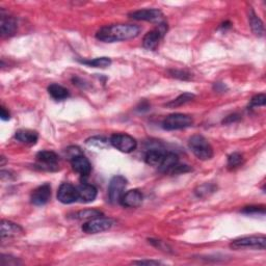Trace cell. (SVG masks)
I'll return each instance as SVG.
<instances>
[{
  "instance_id": "cell-1",
  "label": "cell",
  "mask_w": 266,
  "mask_h": 266,
  "mask_svg": "<svg viewBox=\"0 0 266 266\" xmlns=\"http://www.w3.org/2000/svg\"><path fill=\"white\" fill-rule=\"evenodd\" d=\"M141 32V28L133 24H113L101 27L96 38L104 43H115L120 41H127L136 38Z\"/></svg>"
},
{
  "instance_id": "cell-2",
  "label": "cell",
  "mask_w": 266,
  "mask_h": 266,
  "mask_svg": "<svg viewBox=\"0 0 266 266\" xmlns=\"http://www.w3.org/2000/svg\"><path fill=\"white\" fill-rule=\"evenodd\" d=\"M188 147L200 160H209L213 157L214 152L210 143L202 135H193L188 141Z\"/></svg>"
},
{
  "instance_id": "cell-3",
  "label": "cell",
  "mask_w": 266,
  "mask_h": 266,
  "mask_svg": "<svg viewBox=\"0 0 266 266\" xmlns=\"http://www.w3.org/2000/svg\"><path fill=\"white\" fill-rule=\"evenodd\" d=\"M266 246V237L264 235L258 236H244L234 239L230 243V247L232 250H265Z\"/></svg>"
},
{
  "instance_id": "cell-4",
  "label": "cell",
  "mask_w": 266,
  "mask_h": 266,
  "mask_svg": "<svg viewBox=\"0 0 266 266\" xmlns=\"http://www.w3.org/2000/svg\"><path fill=\"white\" fill-rule=\"evenodd\" d=\"M115 226V220L109 218L97 217L85 221L82 225V231L88 234H97L104 232Z\"/></svg>"
},
{
  "instance_id": "cell-5",
  "label": "cell",
  "mask_w": 266,
  "mask_h": 266,
  "mask_svg": "<svg viewBox=\"0 0 266 266\" xmlns=\"http://www.w3.org/2000/svg\"><path fill=\"white\" fill-rule=\"evenodd\" d=\"M193 123V120L191 116L184 114H173L168 116L162 121V128L165 130H180L184 128L191 127Z\"/></svg>"
},
{
  "instance_id": "cell-6",
  "label": "cell",
  "mask_w": 266,
  "mask_h": 266,
  "mask_svg": "<svg viewBox=\"0 0 266 266\" xmlns=\"http://www.w3.org/2000/svg\"><path fill=\"white\" fill-rule=\"evenodd\" d=\"M109 143L114 148L123 153H131L137 147V143L135 139H133L131 135L126 133L113 134L110 136Z\"/></svg>"
},
{
  "instance_id": "cell-7",
  "label": "cell",
  "mask_w": 266,
  "mask_h": 266,
  "mask_svg": "<svg viewBox=\"0 0 266 266\" xmlns=\"http://www.w3.org/2000/svg\"><path fill=\"white\" fill-rule=\"evenodd\" d=\"M167 31L168 24L166 22L158 24L156 28L145 33V36L143 39V46L148 50H155L158 47L160 41L166 36Z\"/></svg>"
},
{
  "instance_id": "cell-8",
  "label": "cell",
  "mask_w": 266,
  "mask_h": 266,
  "mask_svg": "<svg viewBox=\"0 0 266 266\" xmlns=\"http://www.w3.org/2000/svg\"><path fill=\"white\" fill-rule=\"evenodd\" d=\"M127 186V179L121 175H117L111 178L108 185V199L109 202L116 204L120 203L122 195L125 193Z\"/></svg>"
},
{
  "instance_id": "cell-9",
  "label": "cell",
  "mask_w": 266,
  "mask_h": 266,
  "mask_svg": "<svg viewBox=\"0 0 266 266\" xmlns=\"http://www.w3.org/2000/svg\"><path fill=\"white\" fill-rule=\"evenodd\" d=\"M131 19L137 21H148L152 23L160 24L165 22V15L157 8H145V10H139L131 12L129 15Z\"/></svg>"
},
{
  "instance_id": "cell-10",
  "label": "cell",
  "mask_w": 266,
  "mask_h": 266,
  "mask_svg": "<svg viewBox=\"0 0 266 266\" xmlns=\"http://www.w3.org/2000/svg\"><path fill=\"white\" fill-rule=\"evenodd\" d=\"M57 199L63 204H73L79 201L77 187L71 183H63L58 188Z\"/></svg>"
},
{
  "instance_id": "cell-11",
  "label": "cell",
  "mask_w": 266,
  "mask_h": 266,
  "mask_svg": "<svg viewBox=\"0 0 266 266\" xmlns=\"http://www.w3.org/2000/svg\"><path fill=\"white\" fill-rule=\"evenodd\" d=\"M37 161L39 167L43 169L55 170L57 169L58 156L52 151H41L37 154Z\"/></svg>"
},
{
  "instance_id": "cell-12",
  "label": "cell",
  "mask_w": 266,
  "mask_h": 266,
  "mask_svg": "<svg viewBox=\"0 0 266 266\" xmlns=\"http://www.w3.org/2000/svg\"><path fill=\"white\" fill-rule=\"evenodd\" d=\"M51 199V186L49 183H44L37 187L31 193L30 202L36 206L46 205Z\"/></svg>"
},
{
  "instance_id": "cell-13",
  "label": "cell",
  "mask_w": 266,
  "mask_h": 266,
  "mask_svg": "<svg viewBox=\"0 0 266 266\" xmlns=\"http://www.w3.org/2000/svg\"><path fill=\"white\" fill-rule=\"evenodd\" d=\"M70 161L72 169L81 177H87L91 174L92 165L89 159L84 156L83 153H80L78 155L70 158Z\"/></svg>"
},
{
  "instance_id": "cell-14",
  "label": "cell",
  "mask_w": 266,
  "mask_h": 266,
  "mask_svg": "<svg viewBox=\"0 0 266 266\" xmlns=\"http://www.w3.org/2000/svg\"><path fill=\"white\" fill-rule=\"evenodd\" d=\"M17 20L12 16L4 15L1 13V18H0V31L3 38L12 37L17 31Z\"/></svg>"
},
{
  "instance_id": "cell-15",
  "label": "cell",
  "mask_w": 266,
  "mask_h": 266,
  "mask_svg": "<svg viewBox=\"0 0 266 266\" xmlns=\"http://www.w3.org/2000/svg\"><path fill=\"white\" fill-rule=\"evenodd\" d=\"M143 202V194L139 190H131L124 193L122 195L120 203H121L124 207L128 208H135L139 207V206Z\"/></svg>"
},
{
  "instance_id": "cell-16",
  "label": "cell",
  "mask_w": 266,
  "mask_h": 266,
  "mask_svg": "<svg viewBox=\"0 0 266 266\" xmlns=\"http://www.w3.org/2000/svg\"><path fill=\"white\" fill-rule=\"evenodd\" d=\"M77 191H78V196L79 201L81 203H91L95 201L97 198L98 191L97 188L89 183H81L80 185L77 186Z\"/></svg>"
},
{
  "instance_id": "cell-17",
  "label": "cell",
  "mask_w": 266,
  "mask_h": 266,
  "mask_svg": "<svg viewBox=\"0 0 266 266\" xmlns=\"http://www.w3.org/2000/svg\"><path fill=\"white\" fill-rule=\"evenodd\" d=\"M1 238H13V237H19L24 234V230L19 225L15 224L10 220H2L1 221Z\"/></svg>"
},
{
  "instance_id": "cell-18",
  "label": "cell",
  "mask_w": 266,
  "mask_h": 266,
  "mask_svg": "<svg viewBox=\"0 0 266 266\" xmlns=\"http://www.w3.org/2000/svg\"><path fill=\"white\" fill-rule=\"evenodd\" d=\"M179 165V158L173 152H167L164 160L159 167V170L166 174H171Z\"/></svg>"
},
{
  "instance_id": "cell-19",
  "label": "cell",
  "mask_w": 266,
  "mask_h": 266,
  "mask_svg": "<svg viewBox=\"0 0 266 266\" xmlns=\"http://www.w3.org/2000/svg\"><path fill=\"white\" fill-rule=\"evenodd\" d=\"M16 140L25 145H36L39 140V134L30 129H20L15 133Z\"/></svg>"
},
{
  "instance_id": "cell-20",
  "label": "cell",
  "mask_w": 266,
  "mask_h": 266,
  "mask_svg": "<svg viewBox=\"0 0 266 266\" xmlns=\"http://www.w3.org/2000/svg\"><path fill=\"white\" fill-rule=\"evenodd\" d=\"M166 153L167 152L162 151L160 149H151L147 153H145V160L149 166L159 168L162 160H164V158H165Z\"/></svg>"
},
{
  "instance_id": "cell-21",
  "label": "cell",
  "mask_w": 266,
  "mask_h": 266,
  "mask_svg": "<svg viewBox=\"0 0 266 266\" xmlns=\"http://www.w3.org/2000/svg\"><path fill=\"white\" fill-rule=\"evenodd\" d=\"M248 22H250V26L256 36L262 37L264 34L263 22L261 21L259 17L256 15L252 7H250V10H248Z\"/></svg>"
},
{
  "instance_id": "cell-22",
  "label": "cell",
  "mask_w": 266,
  "mask_h": 266,
  "mask_svg": "<svg viewBox=\"0 0 266 266\" xmlns=\"http://www.w3.org/2000/svg\"><path fill=\"white\" fill-rule=\"evenodd\" d=\"M48 93L49 95L56 101H63L70 96L69 91L66 88H64L63 85H59L57 83L50 84L48 87Z\"/></svg>"
},
{
  "instance_id": "cell-23",
  "label": "cell",
  "mask_w": 266,
  "mask_h": 266,
  "mask_svg": "<svg viewBox=\"0 0 266 266\" xmlns=\"http://www.w3.org/2000/svg\"><path fill=\"white\" fill-rule=\"evenodd\" d=\"M79 62L88 67H93V68H101L104 69L107 68L111 65V59L109 57H97L94 59H79Z\"/></svg>"
},
{
  "instance_id": "cell-24",
  "label": "cell",
  "mask_w": 266,
  "mask_h": 266,
  "mask_svg": "<svg viewBox=\"0 0 266 266\" xmlns=\"http://www.w3.org/2000/svg\"><path fill=\"white\" fill-rule=\"evenodd\" d=\"M193 98H194L193 94H192V93H183L180 96H178L176 99H174L173 101L169 102L167 104V106L169 107V108H175V107H178V106H182V105L186 104V103L193 100Z\"/></svg>"
},
{
  "instance_id": "cell-25",
  "label": "cell",
  "mask_w": 266,
  "mask_h": 266,
  "mask_svg": "<svg viewBox=\"0 0 266 266\" xmlns=\"http://www.w3.org/2000/svg\"><path fill=\"white\" fill-rule=\"evenodd\" d=\"M85 144H87L91 148L93 147V148H97V149H104V148H107L108 145H110L109 141L106 140L105 137H102V136L90 137V139L85 142Z\"/></svg>"
},
{
  "instance_id": "cell-26",
  "label": "cell",
  "mask_w": 266,
  "mask_h": 266,
  "mask_svg": "<svg viewBox=\"0 0 266 266\" xmlns=\"http://www.w3.org/2000/svg\"><path fill=\"white\" fill-rule=\"evenodd\" d=\"M102 216V212L100 210H97V209H85V210H82V211H79L77 212L75 214V218L77 219H92L94 218H97V217H101Z\"/></svg>"
},
{
  "instance_id": "cell-27",
  "label": "cell",
  "mask_w": 266,
  "mask_h": 266,
  "mask_svg": "<svg viewBox=\"0 0 266 266\" xmlns=\"http://www.w3.org/2000/svg\"><path fill=\"white\" fill-rule=\"evenodd\" d=\"M243 156L238 152H234L228 157V168L229 169H236L242 165Z\"/></svg>"
},
{
  "instance_id": "cell-28",
  "label": "cell",
  "mask_w": 266,
  "mask_h": 266,
  "mask_svg": "<svg viewBox=\"0 0 266 266\" xmlns=\"http://www.w3.org/2000/svg\"><path fill=\"white\" fill-rule=\"evenodd\" d=\"M216 192V186H213L211 184H203L199 186L195 190V194L198 196H205L208 195L210 193Z\"/></svg>"
},
{
  "instance_id": "cell-29",
  "label": "cell",
  "mask_w": 266,
  "mask_h": 266,
  "mask_svg": "<svg viewBox=\"0 0 266 266\" xmlns=\"http://www.w3.org/2000/svg\"><path fill=\"white\" fill-rule=\"evenodd\" d=\"M242 213L250 214V216H254V214H264L265 208L263 206H248V207H244L242 210Z\"/></svg>"
},
{
  "instance_id": "cell-30",
  "label": "cell",
  "mask_w": 266,
  "mask_h": 266,
  "mask_svg": "<svg viewBox=\"0 0 266 266\" xmlns=\"http://www.w3.org/2000/svg\"><path fill=\"white\" fill-rule=\"evenodd\" d=\"M266 103V96L264 94H259V95H257L255 97L252 98L250 106L251 107H259V106H264Z\"/></svg>"
},
{
  "instance_id": "cell-31",
  "label": "cell",
  "mask_w": 266,
  "mask_h": 266,
  "mask_svg": "<svg viewBox=\"0 0 266 266\" xmlns=\"http://www.w3.org/2000/svg\"><path fill=\"white\" fill-rule=\"evenodd\" d=\"M170 75L175 77V78H178V79H181V80H188L191 79L192 75L186 72V71H182V70H171L169 71Z\"/></svg>"
},
{
  "instance_id": "cell-32",
  "label": "cell",
  "mask_w": 266,
  "mask_h": 266,
  "mask_svg": "<svg viewBox=\"0 0 266 266\" xmlns=\"http://www.w3.org/2000/svg\"><path fill=\"white\" fill-rule=\"evenodd\" d=\"M0 260H1V265H19L21 264V262L17 259V258H14V257H11V256H6V255H2L1 258H0Z\"/></svg>"
},
{
  "instance_id": "cell-33",
  "label": "cell",
  "mask_w": 266,
  "mask_h": 266,
  "mask_svg": "<svg viewBox=\"0 0 266 266\" xmlns=\"http://www.w3.org/2000/svg\"><path fill=\"white\" fill-rule=\"evenodd\" d=\"M134 264L139 265H159L161 264L159 261H154V260H141V261H134Z\"/></svg>"
},
{
  "instance_id": "cell-34",
  "label": "cell",
  "mask_w": 266,
  "mask_h": 266,
  "mask_svg": "<svg viewBox=\"0 0 266 266\" xmlns=\"http://www.w3.org/2000/svg\"><path fill=\"white\" fill-rule=\"evenodd\" d=\"M240 118H239V116L238 115H231V116H229V117H227L226 118V120H224V124H230V123H232V122H236V121H238V120H239Z\"/></svg>"
},
{
  "instance_id": "cell-35",
  "label": "cell",
  "mask_w": 266,
  "mask_h": 266,
  "mask_svg": "<svg viewBox=\"0 0 266 266\" xmlns=\"http://www.w3.org/2000/svg\"><path fill=\"white\" fill-rule=\"evenodd\" d=\"M0 117H1V119L3 120V121H6V120H10L11 118V115L8 111L5 109V107H1V113H0Z\"/></svg>"
},
{
  "instance_id": "cell-36",
  "label": "cell",
  "mask_w": 266,
  "mask_h": 266,
  "mask_svg": "<svg viewBox=\"0 0 266 266\" xmlns=\"http://www.w3.org/2000/svg\"><path fill=\"white\" fill-rule=\"evenodd\" d=\"M214 88H216V90L218 92H224L226 90V85L224 83L218 82V83H216V85H214Z\"/></svg>"
},
{
  "instance_id": "cell-37",
  "label": "cell",
  "mask_w": 266,
  "mask_h": 266,
  "mask_svg": "<svg viewBox=\"0 0 266 266\" xmlns=\"http://www.w3.org/2000/svg\"><path fill=\"white\" fill-rule=\"evenodd\" d=\"M4 162H5V158L2 156V157H1V164H0V166L3 167V166H4Z\"/></svg>"
}]
</instances>
